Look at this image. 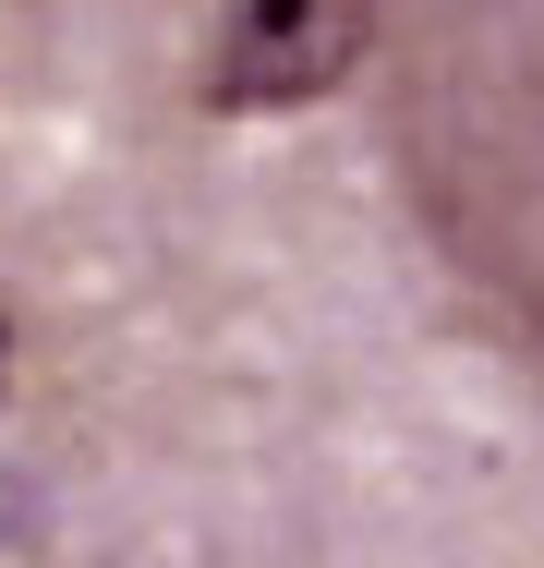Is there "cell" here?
<instances>
[{
	"instance_id": "1",
	"label": "cell",
	"mask_w": 544,
	"mask_h": 568,
	"mask_svg": "<svg viewBox=\"0 0 544 568\" xmlns=\"http://www.w3.org/2000/svg\"><path fill=\"white\" fill-rule=\"evenodd\" d=\"M375 133L447 291L544 363V0H387Z\"/></svg>"
},
{
	"instance_id": "2",
	"label": "cell",
	"mask_w": 544,
	"mask_h": 568,
	"mask_svg": "<svg viewBox=\"0 0 544 568\" xmlns=\"http://www.w3.org/2000/svg\"><path fill=\"white\" fill-rule=\"evenodd\" d=\"M387 0H218V37L194 61V110L254 121V110H315L351 73H375Z\"/></svg>"
},
{
	"instance_id": "3",
	"label": "cell",
	"mask_w": 544,
	"mask_h": 568,
	"mask_svg": "<svg viewBox=\"0 0 544 568\" xmlns=\"http://www.w3.org/2000/svg\"><path fill=\"white\" fill-rule=\"evenodd\" d=\"M0 399H12V291H0Z\"/></svg>"
}]
</instances>
